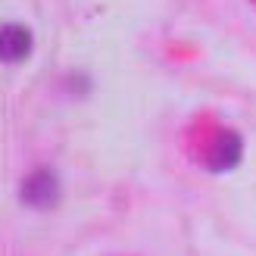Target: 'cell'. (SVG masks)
<instances>
[{
	"label": "cell",
	"instance_id": "3",
	"mask_svg": "<svg viewBox=\"0 0 256 256\" xmlns=\"http://www.w3.org/2000/svg\"><path fill=\"white\" fill-rule=\"evenodd\" d=\"M32 54V32L25 25L12 22L4 28V60L6 62H22Z\"/></svg>",
	"mask_w": 256,
	"mask_h": 256
},
{
	"label": "cell",
	"instance_id": "1",
	"mask_svg": "<svg viewBox=\"0 0 256 256\" xmlns=\"http://www.w3.org/2000/svg\"><path fill=\"white\" fill-rule=\"evenodd\" d=\"M60 197V182L50 169H34L28 178L22 182V200L28 206H38V210H47L54 206Z\"/></svg>",
	"mask_w": 256,
	"mask_h": 256
},
{
	"label": "cell",
	"instance_id": "2",
	"mask_svg": "<svg viewBox=\"0 0 256 256\" xmlns=\"http://www.w3.org/2000/svg\"><path fill=\"white\" fill-rule=\"evenodd\" d=\"M240 153H244L240 134L238 132H219L216 140H212V147H210V153H206V162H210V169L225 172V169H234L240 162Z\"/></svg>",
	"mask_w": 256,
	"mask_h": 256
}]
</instances>
